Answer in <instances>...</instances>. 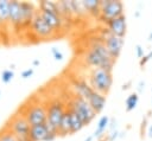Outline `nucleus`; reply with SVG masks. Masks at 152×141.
<instances>
[{
  "mask_svg": "<svg viewBox=\"0 0 152 141\" xmlns=\"http://www.w3.org/2000/svg\"><path fill=\"white\" fill-rule=\"evenodd\" d=\"M84 63L89 66L95 68H102L108 71H113V66L115 63V59L110 56L109 51L107 50L102 38L95 39L91 41L90 47L84 53Z\"/></svg>",
  "mask_w": 152,
  "mask_h": 141,
  "instance_id": "nucleus-1",
  "label": "nucleus"
},
{
  "mask_svg": "<svg viewBox=\"0 0 152 141\" xmlns=\"http://www.w3.org/2000/svg\"><path fill=\"white\" fill-rule=\"evenodd\" d=\"M90 85L95 91H99L103 95H106L113 84V76L112 72L108 70H104L102 68H95L90 71L89 75Z\"/></svg>",
  "mask_w": 152,
  "mask_h": 141,
  "instance_id": "nucleus-2",
  "label": "nucleus"
},
{
  "mask_svg": "<svg viewBox=\"0 0 152 141\" xmlns=\"http://www.w3.org/2000/svg\"><path fill=\"white\" fill-rule=\"evenodd\" d=\"M65 104L62 102L61 98H53L48 103L46 107V113H48V128L50 132L58 133V127L59 123L65 114Z\"/></svg>",
  "mask_w": 152,
  "mask_h": 141,
  "instance_id": "nucleus-3",
  "label": "nucleus"
},
{
  "mask_svg": "<svg viewBox=\"0 0 152 141\" xmlns=\"http://www.w3.org/2000/svg\"><path fill=\"white\" fill-rule=\"evenodd\" d=\"M20 113L25 116L31 126L45 123L48 121L46 107L39 102H31L30 104H24Z\"/></svg>",
  "mask_w": 152,
  "mask_h": 141,
  "instance_id": "nucleus-4",
  "label": "nucleus"
},
{
  "mask_svg": "<svg viewBox=\"0 0 152 141\" xmlns=\"http://www.w3.org/2000/svg\"><path fill=\"white\" fill-rule=\"evenodd\" d=\"M69 108H71L82 118V121L86 126L89 124L96 115V113L94 111V109L89 104L88 100H86L84 97H82L80 95H75L71 98V101L69 103Z\"/></svg>",
  "mask_w": 152,
  "mask_h": 141,
  "instance_id": "nucleus-5",
  "label": "nucleus"
},
{
  "mask_svg": "<svg viewBox=\"0 0 152 141\" xmlns=\"http://www.w3.org/2000/svg\"><path fill=\"white\" fill-rule=\"evenodd\" d=\"M124 4L120 0H101L100 17L99 19L103 23H108L112 19H115L120 15H124Z\"/></svg>",
  "mask_w": 152,
  "mask_h": 141,
  "instance_id": "nucleus-6",
  "label": "nucleus"
},
{
  "mask_svg": "<svg viewBox=\"0 0 152 141\" xmlns=\"http://www.w3.org/2000/svg\"><path fill=\"white\" fill-rule=\"evenodd\" d=\"M5 127L19 137H28L31 124L21 113H15L8 118Z\"/></svg>",
  "mask_w": 152,
  "mask_h": 141,
  "instance_id": "nucleus-7",
  "label": "nucleus"
},
{
  "mask_svg": "<svg viewBox=\"0 0 152 141\" xmlns=\"http://www.w3.org/2000/svg\"><path fill=\"white\" fill-rule=\"evenodd\" d=\"M31 31L38 37V38H50L55 34V30L43 19V17L40 15L39 11L36 12L33 20L31 23Z\"/></svg>",
  "mask_w": 152,
  "mask_h": 141,
  "instance_id": "nucleus-8",
  "label": "nucleus"
},
{
  "mask_svg": "<svg viewBox=\"0 0 152 141\" xmlns=\"http://www.w3.org/2000/svg\"><path fill=\"white\" fill-rule=\"evenodd\" d=\"M102 33H103L102 34V40H103L107 50L109 51L110 56L114 59H116L121 53V50H122V46H124V38L112 34L108 28L107 30L104 28Z\"/></svg>",
  "mask_w": 152,
  "mask_h": 141,
  "instance_id": "nucleus-9",
  "label": "nucleus"
},
{
  "mask_svg": "<svg viewBox=\"0 0 152 141\" xmlns=\"http://www.w3.org/2000/svg\"><path fill=\"white\" fill-rule=\"evenodd\" d=\"M107 27L109 32L114 36L124 38L127 31V21H126V15H120L115 19H112L107 23Z\"/></svg>",
  "mask_w": 152,
  "mask_h": 141,
  "instance_id": "nucleus-10",
  "label": "nucleus"
},
{
  "mask_svg": "<svg viewBox=\"0 0 152 141\" xmlns=\"http://www.w3.org/2000/svg\"><path fill=\"white\" fill-rule=\"evenodd\" d=\"M10 23L15 28L23 26V15H21V5L18 0L10 1Z\"/></svg>",
  "mask_w": 152,
  "mask_h": 141,
  "instance_id": "nucleus-11",
  "label": "nucleus"
},
{
  "mask_svg": "<svg viewBox=\"0 0 152 141\" xmlns=\"http://www.w3.org/2000/svg\"><path fill=\"white\" fill-rule=\"evenodd\" d=\"M49 128L46 122L45 123H40V124H34L31 126L30 128V141H45L48 134H49Z\"/></svg>",
  "mask_w": 152,
  "mask_h": 141,
  "instance_id": "nucleus-12",
  "label": "nucleus"
},
{
  "mask_svg": "<svg viewBox=\"0 0 152 141\" xmlns=\"http://www.w3.org/2000/svg\"><path fill=\"white\" fill-rule=\"evenodd\" d=\"M38 11H39L40 15L43 17V19H44L55 31L62 28V26H63V24H64V21H65V20L62 18V15H59V14H57V13H51V12H46V11H40V9H38Z\"/></svg>",
  "mask_w": 152,
  "mask_h": 141,
  "instance_id": "nucleus-13",
  "label": "nucleus"
},
{
  "mask_svg": "<svg viewBox=\"0 0 152 141\" xmlns=\"http://www.w3.org/2000/svg\"><path fill=\"white\" fill-rule=\"evenodd\" d=\"M21 5V15H23V26H31L33 17L36 14V8L30 1H20Z\"/></svg>",
  "mask_w": 152,
  "mask_h": 141,
  "instance_id": "nucleus-14",
  "label": "nucleus"
},
{
  "mask_svg": "<svg viewBox=\"0 0 152 141\" xmlns=\"http://www.w3.org/2000/svg\"><path fill=\"white\" fill-rule=\"evenodd\" d=\"M72 88L75 89L76 95H80L86 100H88L90 95L94 92V89L91 88V85L88 84L84 79H76V78L72 79Z\"/></svg>",
  "mask_w": 152,
  "mask_h": 141,
  "instance_id": "nucleus-15",
  "label": "nucleus"
},
{
  "mask_svg": "<svg viewBox=\"0 0 152 141\" xmlns=\"http://www.w3.org/2000/svg\"><path fill=\"white\" fill-rule=\"evenodd\" d=\"M88 102H89V104L91 105V108L94 109V111L96 114L97 113H101L102 109L106 105V95H103V94L94 90V92L88 98Z\"/></svg>",
  "mask_w": 152,
  "mask_h": 141,
  "instance_id": "nucleus-16",
  "label": "nucleus"
},
{
  "mask_svg": "<svg viewBox=\"0 0 152 141\" xmlns=\"http://www.w3.org/2000/svg\"><path fill=\"white\" fill-rule=\"evenodd\" d=\"M68 111H69V116H70V133L74 134L78 130H81L86 124L83 123L82 118L71 109L68 107Z\"/></svg>",
  "mask_w": 152,
  "mask_h": 141,
  "instance_id": "nucleus-17",
  "label": "nucleus"
},
{
  "mask_svg": "<svg viewBox=\"0 0 152 141\" xmlns=\"http://www.w3.org/2000/svg\"><path fill=\"white\" fill-rule=\"evenodd\" d=\"M83 6L87 11V13H90L95 17H100V7H101V0H82Z\"/></svg>",
  "mask_w": 152,
  "mask_h": 141,
  "instance_id": "nucleus-18",
  "label": "nucleus"
},
{
  "mask_svg": "<svg viewBox=\"0 0 152 141\" xmlns=\"http://www.w3.org/2000/svg\"><path fill=\"white\" fill-rule=\"evenodd\" d=\"M109 122H110V118H109L108 116H102V117L99 120V122H97V127H96V129H95L93 136H94V137H97V139L101 137V136H103L106 129L109 127Z\"/></svg>",
  "mask_w": 152,
  "mask_h": 141,
  "instance_id": "nucleus-19",
  "label": "nucleus"
},
{
  "mask_svg": "<svg viewBox=\"0 0 152 141\" xmlns=\"http://www.w3.org/2000/svg\"><path fill=\"white\" fill-rule=\"evenodd\" d=\"M58 134L59 135H66V134H71L70 133V116H69V111H68V108L65 110V114L59 123V127H58Z\"/></svg>",
  "mask_w": 152,
  "mask_h": 141,
  "instance_id": "nucleus-20",
  "label": "nucleus"
},
{
  "mask_svg": "<svg viewBox=\"0 0 152 141\" xmlns=\"http://www.w3.org/2000/svg\"><path fill=\"white\" fill-rule=\"evenodd\" d=\"M10 21V1L0 0V25Z\"/></svg>",
  "mask_w": 152,
  "mask_h": 141,
  "instance_id": "nucleus-21",
  "label": "nucleus"
},
{
  "mask_svg": "<svg viewBox=\"0 0 152 141\" xmlns=\"http://www.w3.org/2000/svg\"><path fill=\"white\" fill-rule=\"evenodd\" d=\"M39 9L40 11L51 12V13H57V14L61 15L59 9H58V5L55 1H50V0H42V1H39Z\"/></svg>",
  "mask_w": 152,
  "mask_h": 141,
  "instance_id": "nucleus-22",
  "label": "nucleus"
},
{
  "mask_svg": "<svg viewBox=\"0 0 152 141\" xmlns=\"http://www.w3.org/2000/svg\"><path fill=\"white\" fill-rule=\"evenodd\" d=\"M70 7H71V11H72V14H76V15H84L87 14V11L83 6V2L82 0L81 1H75V0H70Z\"/></svg>",
  "mask_w": 152,
  "mask_h": 141,
  "instance_id": "nucleus-23",
  "label": "nucleus"
},
{
  "mask_svg": "<svg viewBox=\"0 0 152 141\" xmlns=\"http://www.w3.org/2000/svg\"><path fill=\"white\" fill-rule=\"evenodd\" d=\"M0 141H18V137L8 128L4 127L0 130Z\"/></svg>",
  "mask_w": 152,
  "mask_h": 141,
  "instance_id": "nucleus-24",
  "label": "nucleus"
},
{
  "mask_svg": "<svg viewBox=\"0 0 152 141\" xmlns=\"http://www.w3.org/2000/svg\"><path fill=\"white\" fill-rule=\"evenodd\" d=\"M138 101H139V96H138V94H131V95L126 98V111H131V110H133V109L137 107Z\"/></svg>",
  "mask_w": 152,
  "mask_h": 141,
  "instance_id": "nucleus-25",
  "label": "nucleus"
},
{
  "mask_svg": "<svg viewBox=\"0 0 152 141\" xmlns=\"http://www.w3.org/2000/svg\"><path fill=\"white\" fill-rule=\"evenodd\" d=\"M13 77H14V72H13V70H11V69H6V70H4V71L1 72V81H2L4 83L11 82V81L13 79Z\"/></svg>",
  "mask_w": 152,
  "mask_h": 141,
  "instance_id": "nucleus-26",
  "label": "nucleus"
},
{
  "mask_svg": "<svg viewBox=\"0 0 152 141\" xmlns=\"http://www.w3.org/2000/svg\"><path fill=\"white\" fill-rule=\"evenodd\" d=\"M51 52H52L53 58H55L56 60H62V59H63V53H62L57 47H52V49H51Z\"/></svg>",
  "mask_w": 152,
  "mask_h": 141,
  "instance_id": "nucleus-27",
  "label": "nucleus"
},
{
  "mask_svg": "<svg viewBox=\"0 0 152 141\" xmlns=\"http://www.w3.org/2000/svg\"><path fill=\"white\" fill-rule=\"evenodd\" d=\"M151 58H152V51H150L147 55H145V56H144V57L140 59V62H139L140 66H144V65H145V64H146V63H147V62H148Z\"/></svg>",
  "mask_w": 152,
  "mask_h": 141,
  "instance_id": "nucleus-28",
  "label": "nucleus"
},
{
  "mask_svg": "<svg viewBox=\"0 0 152 141\" xmlns=\"http://www.w3.org/2000/svg\"><path fill=\"white\" fill-rule=\"evenodd\" d=\"M135 53H137V57H138V58H140V59L145 56V55H144V49H142V46H141V45H139V44H138V45H135Z\"/></svg>",
  "mask_w": 152,
  "mask_h": 141,
  "instance_id": "nucleus-29",
  "label": "nucleus"
},
{
  "mask_svg": "<svg viewBox=\"0 0 152 141\" xmlns=\"http://www.w3.org/2000/svg\"><path fill=\"white\" fill-rule=\"evenodd\" d=\"M33 75V69L32 68H28V69H26V70H24L23 72H21V77L23 78H28V77H31Z\"/></svg>",
  "mask_w": 152,
  "mask_h": 141,
  "instance_id": "nucleus-30",
  "label": "nucleus"
},
{
  "mask_svg": "<svg viewBox=\"0 0 152 141\" xmlns=\"http://www.w3.org/2000/svg\"><path fill=\"white\" fill-rule=\"evenodd\" d=\"M119 134H120V133H119L116 129L113 130V132H110V134H108V136H107V137H108V141H114V140L119 136Z\"/></svg>",
  "mask_w": 152,
  "mask_h": 141,
  "instance_id": "nucleus-31",
  "label": "nucleus"
},
{
  "mask_svg": "<svg viewBox=\"0 0 152 141\" xmlns=\"http://www.w3.org/2000/svg\"><path fill=\"white\" fill-rule=\"evenodd\" d=\"M115 124H116V121H115V118H110V122H109V127H108L110 132L115 130Z\"/></svg>",
  "mask_w": 152,
  "mask_h": 141,
  "instance_id": "nucleus-32",
  "label": "nucleus"
},
{
  "mask_svg": "<svg viewBox=\"0 0 152 141\" xmlns=\"http://www.w3.org/2000/svg\"><path fill=\"white\" fill-rule=\"evenodd\" d=\"M144 88H145V82H144V81H140V82H139V84H138V91H139V92H141Z\"/></svg>",
  "mask_w": 152,
  "mask_h": 141,
  "instance_id": "nucleus-33",
  "label": "nucleus"
},
{
  "mask_svg": "<svg viewBox=\"0 0 152 141\" xmlns=\"http://www.w3.org/2000/svg\"><path fill=\"white\" fill-rule=\"evenodd\" d=\"M146 122H147V117H145V118L142 120V122H141V127H140L141 133H142V129H145V127H146Z\"/></svg>",
  "mask_w": 152,
  "mask_h": 141,
  "instance_id": "nucleus-34",
  "label": "nucleus"
},
{
  "mask_svg": "<svg viewBox=\"0 0 152 141\" xmlns=\"http://www.w3.org/2000/svg\"><path fill=\"white\" fill-rule=\"evenodd\" d=\"M131 83H132V82H131V81H128L127 83H125V84L122 85V88H121V89H122V90H127V89L129 88V85H131Z\"/></svg>",
  "mask_w": 152,
  "mask_h": 141,
  "instance_id": "nucleus-35",
  "label": "nucleus"
},
{
  "mask_svg": "<svg viewBox=\"0 0 152 141\" xmlns=\"http://www.w3.org/2000/svg\"><path fill=\"white\" fill-rule=\"evenodd\" d=\"M93 139H94V136H93V135H89L88 137L84 139V141H93Z\"/></svg>",
  "mask_w": 152,
  "mask_h": 141,
  "instance_id": "nucleus-36",
  "label": "nucleus"
},
{
  "mask_svg": "<svg viewBox=\"0 0 152 141\" xmlns=\"http://www.w3.org/2000/svg\"><path fill=\"white\" fill-rule=\"evenodd\" d=\"M39 63H40V62H39V59H34V60L32 62V64H33V65H39Z\"/></svg>",
  "mask_w": 152,
  "mask_h": 141,
  "instance_id": "nucleus-37",
  "label": "nucleus"
},
{
  "mask_svg": "<svg viewBox=\"0 0 152 141\" xmlns=\"http://www.w3.org/2000/svg\"><path fill=\"white\" fill-rule=\"evenodd\" d=\"M147 40H148V41H152V30H151V32H150V34H148V37H147Z\"/></svg>",
  "mask_w": 152,
  "mask_h": 141,
  "instance_id": "nucleus-38",
  "label": "nucleus"
},
{
  "mask_svg": "<svg viewBox=\"0 0 152 141\" xmlns=\"http://www.w3.org/2000/svg\"><path fill=\"white\" fill-rule=\"evenodd\" d=\"M148 136L150 137H152V126L150 127V129H148Z\"/></svg>",
  "mask_w": 152,
  "mask_h": 141,
  "instance_id": "nucleus-39",
  "label": "nucleus"
}]
</instances>
